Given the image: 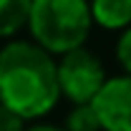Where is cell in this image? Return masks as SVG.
<instances>
[{
  "instance_id": "obj_1",
  "label": "cell",
  "mask_w": 131,
  "mask_h": 131,
  "mask_svg": "<svg viewBox=\"0 0 131 131\" xmlns=\"http://www.w3.org/2000/svg\"><path fill=\"white\" fill-rule=\"evenodd\" d=\"M58 98L61 86L53 53L28 40H13L0 48V103L30 121L46 116Z\"/></svg>"
},
{
  "instance_id": "obj_2",
  "label": "cell",
  "mask_w": 131,
  "mask_h": 131,
  "mask_svg": "<svg viewBox=\"0 0 131 131\" xmlns=\"http://www.w3.org/2000/svg\"><path fill=\"white\" fill-rule=\"evenodd\" d=\"M25 25L38 46L61 56L86 43L93 18L88 0H30Z\"/></svg>"
},
{
  "instance_id": "obj_3",
  "label": "cell",
  "mask_w": 131,
  "mask_h": 131,
  "mask_svg": "<svg viewBox=\"0 0 131 131\" xmlns=\"http://www.w3.org/2000/svg\"><path fill=\"white\" fill-rule=\"evenodd\" d=\"M56 66H58L61 96H66L71 103H88L108 78L101 61L83 46L61 53V63Z\"/></svg>"
},
{
  "instance_id": "obj_4",
  "label": "cell",
  "mask_w": 131,
  "mask_h": 131,
  "mask_svg": "<svg viewBox=\"0 0 131 131\" xmlns=\"http://www.w3.org/2000/svg\"><path fill=\"white\" fill-rule=\"evenodd\" d=\"M101 131H131V76L106 78L91 98Z\"/></svg>"
},
{
  "instance_id": "obj_5",
  "label": "cell",
  "mask_w": 131,
  "mask_h": 131,
  "mask_svg": "<svg viewBox=\"0 0 131 131\" xmlns=\"http://www.w3.org/2000/svg\"><path fill=\"white\" fill-rule=\"evenodd\" d=\"M91 18L106 30H124L131 25V0H91Z\"/></svg>"
},
{
  "instance_id": "obj_6",
  "label": "cell",
  "mask_w": 131,
  "mask_h": 131,
  "mask_svg": "<svg viewBox=\"0 0 131 131\" xmlns=\"http://www.w3.org/2000/svg\"><path fill=\"white\" fill-rule=\"evenodd\" d=\"M30 0H0V38L18 33L28 23Z\"/></svg>"
},
{
  "instance_id": "obj_7",
  "label": "cell",
  "mask_w": 131,
  "mask_h": 131,
  "mask_svg": "<svg viewBox=\"0 0 131 131\" xmlns=\"http://www.w3.org/2000/svg\"><path fill=\"white\" fill-rule=\"evenodd\" d=\"M66 129L68 131H101V124H98L96 108L88 103H73L71 114L66 118Z\"/></svg>"
},
{
  "instance_id": "obj_8",
  "label": "cell",
  "mask_w": 131,
  "mask_h": 131,
  "mask_svg": "<svg viewBox=\"0 0 131 131\" xmlns=\"http://www.w3.org/2000/svg\"><path fill=\"white\" fill-rule=\"evenodd\" d=\"M116 58H118V63L124 68V73L131 76V25L121 30V38L116 43Z\"/></svg>"
},
{
  "instance_id": "obj_9",
  "label": "cell",
  "mask_w": 131,
  "mask_h": 131,
  "mask_svg": "<svg viewBox=\"0 0 131 131\" xmlns=\"http://www.w3.org/2000/svg\"><path fill=\"white\" fill-rule=\"evenodd\" d=\"M0 131H25V118L0 103Z\"/></svg>"
},
{
  "instance_id": "obj_10",
  "label": "cell",
  "mask_w": 131,
  "mask_h": 131,
  "mask_svg": "<svg viewBox=\"0 0 131 131\" xmlns=\"http://www.w3.org/2000/svg\"><path fill=\"white\" fill-rule=\"evenodd\" d=\"M25 131H68V129H61V126H53V124H35Z\"/></svg>"
}]
</instances>
